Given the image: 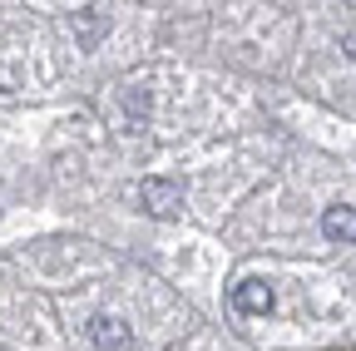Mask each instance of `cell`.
Masks as SVG:
<instances>
[{"label":"cell","instance_id":"1","mask_svg":"<svg viewBox=\"0 0 356 351\" xmlns=\"http://www.w3.org/2000/svg\"><path fill=\"white\" fill-rule=\"evenodd\" d=\"M228 302H233L238 317H262V312H273V287H267L262 277H248V282H238L228 292Z\"/></svg>","mask_w":356,"mask_h":351},{"label":"cell","instance_id":"2","mask_svg":"<svg viewBox=\"0 0 356 351\" xmlns=\"http://www.w3.org/2000/svg\"><path fill=\"white\" fill-rule=\"evenodd\" d=\"M139 198H144V208H149L154 218H173L178 208H184V188L168 183V179H144Z\"/></svg>","mask_w":356,"mask_h":351},{"label":"cell","instance_id":"3","mask_svg":"<svg viewBox=\"0 0 356 351\" xmlns=\"http://www.w3.org/2000/svg\"><path fill=\"white\" fill-rule=\"evenodd\" d=\"M89 336H95V346H104V351H129L134 346V332L119 317H95L89 322Z\"/></svg>","mask_w":356,"mask_h":351},{"label":"cell","instance_id":"4","mask_svg":"<svg viewBox=\"0 0 356 351\" xmlns=\"http://www.w3.org/2000/svg\"><path fill=\"white\" fill-rule=\"evenodd\" d=\"M322 233H327L332 243H356V208H351V203L327 208V213H322Z\"/></svg>","mask_w":356,"mask_h":351},{"label":"cell","instance_id":"5","mask_svg":"<svg viewBox=\"0 0 356 351\" xmlns=\"http://www.w3.org/2000/svg\"><path fill=\"white\" fill-rule=\"evenodd\" d=\"M74 30L84 35V50H89L99 35H109V20H104V15H74Z\"/></svg>","mask_w":356,"mask_h":351}]
</instances>
